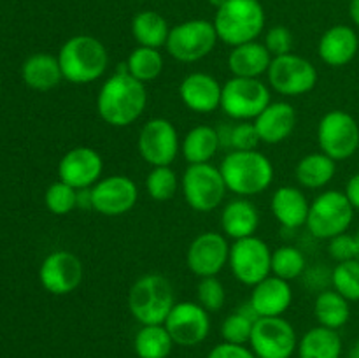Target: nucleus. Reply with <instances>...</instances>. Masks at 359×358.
Returning <instances> with one entry per match:
<instances>
[{"instance_id":"25","label":"nucleus","mask_w":359,"mask_h":358,"mask_svg":"<svg viewBox=\"0 0 359 358\" xmlns=\"http://www.w3.org/2000/svg\"><path fill=\"white\" fill-rule=\"evenodd\" d=\"M259 227V211L245 197L231 200L223 207L221 213V230L226 237L238 239L251 237Z\"/></svg>"},{"instance_id":"19","label":"nucleus","mask_w":359,"mask_h":358,"mask_svg":"<svg viewBox=\"0 0 359 358\" xmlns=\"http://www.w3.org/2000/svg\"><path fill=\"white\" fill-rule=\"evenodd\" d=\"M104 160L100 153L90 146H77L67 151L58 164L60 181L76 190L93 188L102 179Z\"/></svg>"},{"instance_id":"13","label":"nucleus","mask_w":359,"mask_h":358,"mask_svg":"<svg viewBox=\"0 0 359 358\" xmlns=\"http://www.w3.org/2000/svg\"><path fill=\"white\" fill-rule=\"evenodd\" d=\"M137 150L151 167H167L174 164L181 151V139L174 123L167 118L147 119L139 132Z\"/></svg>"},{"instance_id":"23","label":"nucleus","mask_w":359,"mask_h":358,"mask_svg":"<svg viewBox=\"0 0 359 358\" xmlns=\"http://www.w3.org/2000/svg\"><path fill=\"white\" fill-rule=\"evenodd\" d=\"M256 132L263 144H279L290 139L297 128V111L290 102H270L269 107L255 119Z\"/></svg>"},{"instance_id":"29","label":"nucleus","mask_w":359,"mask_h":358,"mask_svg":"<svg viewBox=\"0 0 359 358\" xmlns=\"http://www.w3.org/2000/svg\"><path fill=\"white\" fill-rule=\"evenodd\" d=\"M342 347V337L337 330L318 325L302 336L297 351L298 358H340Z\"/></svg>"},{"instance_id":"18","label":"nucleus","mask_w":359,"mask_h":358,"mask_svg":"<svg viewBox=\"0 0 359 358\" xmlns=\"http://www.w3.org/2000/svg\"><path fill=\"white\" fill-rule=\"evenodd\" d=\"M139 200V188L128 175L102 178L91 188V206L102 216H121L130 213Z\"/></svg>"},{"instance_id":"34","label":"nucleus","mask_w":359,"mask_h":358,"mask_svg":"<svg viewBox=\"0 0 359 358\" xmlns=\"http://www.w3.org/2000/svg\"><path fill=\"white\" fill-rule=\"evenodd\" d=\"M126 69V72L130 76L135 77L140 83L147 84L153 83L154 79L160 77V74L163 72L165 60L163 55L160 53V49L154 48H146V46H137L132 53L128 55L126 62L123 63Z\"/></svg>"},{"instance_id":"35","label":"nucleus","mask_w":359,"mask_h":358,"mask_svg":"<svg viewBox=\"0 0 359 358\" xmlns=\"http://www.w3.org/2000/svg\"><path fill=\"white\" fill-rule=\"evenodd\" d=\"M258 318L259 316L256 314L255 309L251 307L248 300L223 319V323H221V337H223L224 343L245 346L251 340L252 326H255V321Z\"/></svg>"},{"instance_id":"6","label":"nucleus","mask_w":359,"mask_h":358,"mask_svg":"<svg viewBox=\"0 0 359 358\" xmlns=\"http://www.w3.org/2000/svg\"><path fill=\"white\" fill-rule=\"evenodd\" d=\"M270 102L272 95L262 79L231 76L223 84L219 109L235 121H255Z\"/></svg>"},{"instance_id":"22","label":"nucleus","mask_w":359,"mask_h":358,"mask_svg":"<svg viewBox=\"0 0 359 358\" xmlns=\"http://www.w3.org/2000/svg\"><path fill=\"white\" fill-rule=\"evenodd\" d=\"M359 37L349 25H335L321 35L318 44L319 58L330 67H346L356 58Z\"/></svg>"},{"instance_id":"11","label":"nucleus","mask_w":359,"mask_h":358,"mask_svg":"<svg viewBox=\"0 0 359 358\" xmlns=\"http://www.w3.org/2000/svg\"><path fill=\"white\" fill-rule=\"evenodd\" d=\"M319 150L335 161L354 157L359 150V125L353 114L346 111H330L319 119Z\"/></svg>"},{"instance_id":"32","label":"nucleus","mask_w":359,"mask_h":358,"mask_svg":"<svg viewBox=\"0 0 359 358\" xmlns=\"http://www.w3.org/2000/svg\"><path fill=\"white\" fill-rule=\"evenodd\" d=\"M351 302L335 290L319 291L314 300V316L318 323L326 329L339 330L349 321Z\"/></svg>"},{"instance_id":"45","label":"nucleus","mask_w":359,"mask_h":358,"mask_svg":"<svg viewBox=\"0 0 359 358\" xmlns=\"http://www.w3.org/2000/svg\"><path fill=\"white\" fill-rule=\"evenodd\" d=\"M346 197L349 199L351 206L354 207V211H359V172L358 174L351 175L349 181L346 185Z\"/></svg>"},{"instance_id":"47","label":"nucleus","mask_w":359,"mask_h":358,"mask_svg":"<svg viewBox=\"0 0 359 358\" xmlns=\"http://www.w3.org/2000/svg\"><path fill=\"white\" fill-rule=\"evenodd\" d=\"M349 358H359V339L353 344V347H351Z\"/></svg>"},{"instance_id":"31","label":"nucleus","mask_w":359,"mask_h":358,"mask_svg":"<svg viewBox=\"0 0 359 358\" xmlns=\"http://www.w3.org/2000/svg\"><path fill=\"white\" fill-rule=\"evenodd\" d=\"M170 27L156 11H140L132 20V35L137 46L160 49L167 44Z\"/></svg>"},{"instance_id":"42","label":"nucleus","mask_w":359,"mask_h":358,"mask_svg":"<svg viewBox=\"0 0 359 358\" xmlns=\"http://www.w3.org/2000/svg\"><path fill=\"white\" fill-rule=\"evenodd\" d=\"M263 44H265V48L269 49V53L273 58H276V56L290 55V53H293L294 46L293 32L287 27H284V25H277V27L269 28L265 34Z\"/></svg>"},{"instance_id":"38","label":"nucleus","mask_w":359,"mask_h":358,"mask_svg":"<svg viewBox=\"0 0 359 358\" xmlns=\"http://www.w3.org/2000/svg\"><path fill=\"white\" fill-rule=\"evenodd\" d=\"M217 132H219L221 146L230 151L258 150V146L262 144L255 123L251 121H238L233 126L217 128Z\"/></svg>"},{"instance_id":"41","label":"nucleus","mask_w":359,"mask_h":358,"mask_svg":"<svg viewBox=\"0 0 359 358\" xmlns=\"http://www.w3.org/2000/svg\"><path fill=\"white\" fill-rule=\"evenodd\" d=\"M196 300L209 312L219 311L226 300V290L224 284L217 279V276L202 277L196 286Z\"/></svg>"},{"instance_id":"8","label":"nucleus","mask_w":359,"mask_h":358,"mask_svg":"<svg viewBox=\"0 0 359 358\" xmlns=\"http://www.w3.org/2000/svg\"><path fill=\"white\" fill-rule=\"evenodd\" d=\"M217 32L212 21L195 18L170 28L167 39V53L181 63H195L209 56L216 48Z\"/></svg>"},{"instance_id":"1","label":"nucleus","mask_w":359,"mask_h":358,"mask_svg":"<svg viewBox=\"0 0 359 358\" xmlns=\"http://www.w3.org/2000/svg\"><path fill=\"white\" fill-rule=\"evenodd\" d=\"M146 105V84L130 76L123 63L118 72L104 81L97 95L98 116L116 128L133 125L144 114Z\"/></svg>"},{"instance_id":"37","label":"nucleus","mask_w":359,"mask_h":358,"mask_svg":"<svg viewBox=\"0 0 359 358\" xmlns=\"http://www.w3.org/2000/svg\"><path fill=\"white\" fill-rule=\"evenodd\" d=\"M179 181L177 174L170 165L167 167H151L149 174L146 178V192L156 202H167L172 200L179 192Z\"/></svg>"},{"instance_id":"10","label":"nucleus","mask_w":359,"mask_h":358,"mask_svg":"<svg viewBox=\"0 0 359 358\" xmlns=\"http://www.w3.org/2000/svg\"><path fill=\"white\" fill-rule=\"evenodd\" d=\"M228 267L238 283L255 286L272 274V249L263 239H238L230 244Z\"/></svg>"},{"instance_id":"39","label":"nucleus","mask_w":359,"mask_h":358,"mask_svg":"<svg viewBox=\"0 0 359 358\" xmlns=\"http://www.w3.org/2000/svg\"><path fill=\"white\" fill-rule=\"evenodd\" d=\"M332 284L349 302H359V260L337 263L332 270Z\"/></svg>"},{"instance_id":"40","label":"nucleus","mask_w":359,"mask_h":358,"mask_svg":"<svg viewBox=\"0 0 359 358\" xmlns=\"http://www.w3.org/2000/svg\"><path fill=\"white\" fill-rule=\"evenodd\" d=\"M44 202L49 213L56 214V216H65L77 209V190L58 179L46 190Z\"/></svg>"},{"instance_id":"14","label":"nucleus","mask_w":359,"mask_h":358,"mask_svg":"<svg viewBox=\"0 0 359 358\" xmlns=\"http://www.w3.org/2000/svg\"><path fill=\"white\" fill-rule=\"evenodd\" d=\"M249 344L256 358H291L298 347V337L293 325L283 316L258 318Z\"/></svg>"},{"instance_id":"21","label":"nucleus","mask_w":359,"mask_h":358,"mask_svg":"<svg viewBox=\"0 0 359 358\" xmlns=\"http://www.w3.org/2000/svg\"><path fill=\"white\" fill-rule=\"evenodd\" d=\"M249 304L259 318L283 316L293 304V290L290 281L270 274L269 277L252 286Z\"/></svg>"},{"instance_id":"4","label":"nucleus","mask_w":359,"mask_h":358,"mask_svg":"<svg viewBox=\"0 0 359 358\" xmlns=\"http://www.w3.org/2000/svg\"><path fill=\"white\" fill-rule=\"evenodd\" d=\"M174 305V286L163 274H144L128 291L130 314L140 325H163Z\"/></svg>"},{"instance_id":"17","label":"nucleus","mask_w":359,"mask_h":358,"mask_svg":"<svg viewBox=\"0 0 359 358\" xmlns=\"http://www.w3.org/2000/svg\"><path fill=\"white\" fill-rule=\"evenodd\" d=\"M163 325L175 344L191 347L207 339L210 332V316L198 302L182 300L175 302Z\"/></svg>"},{"instance_id":"27","label":"nucleus","mask_w":359,"mask_h":358,"mask_svg":"<svg viewBox=\"0 0 359 358\" xmlns=\"http://www.w3.org/2000/svg\"><path fill=\"white\" fill-rule=\"evenodd\" d=\"M21 77L32 90H53L63 79L58 56H53L49 53H35L28 56L21 67Z\"/></svg>"},{"instance_id":"36","label":"nucleus","mask_w":359,"mask_h":358,"mask_svg":"<svg viewBox=\"0 0 359 358\" xmlns=\"http://www.w3.org/2000/svg\"><path fill=\"white\" fill-rule=\"evenodd\" d=\"M307 272V258L294 246L286 244L272 251V274L284 281H294Z\"/></svg>"},{"instance_id":"7","label":"nucleus","mask_w":359,"mask_h":358,"mask_svg":"<svg viewBox=\"0 0 359 358\" xmlns=\"http://www.w3.org/2000/svg\"><path fill=\"white\" fill-rule=\"evenodd\" d=\"M354 218V207L351 206L346 193L339 190H328L311 202L307 216V230L316 239L330 241L335 235L349 230Z\"/></svg>"},{"instance_id":"49","label":"nucleus","mask_w":359,"mask_h":358,"mask_svg":"<svg viewBox=\"0 0 359 358\" xmlns=\"http://www.w3.org/2000/svg\"><path fill=\"white\" fill-rule=\"evenodd\" d=\"M356 242H358V260H359V232L356 234Z\"/></svg>"},{"instance_id":"26","label":"nucleus","mask_w":359,"mask_h":358,"mask_svg":"<svg viewBox=\"0 0 359 358\" xmlns=\"http://www.w3.org/2000/svg\"><path fill=\"white\" fill-rule=\"evenodd\" d=\"M273 56L263 42L252 41L231 48L228 55V69L235 77H252L259 79L263 74L269 72Z\"/></svg>"},{"instance_id":"43","label":"nucleus","mask_w":359,"mask_h":358,"mask_svg":"<svg viewBox=\"0 0 359 358\" xmlns=\"http://www.w3.org/2000/svg\"><path fill=\"white\" fill-rule=\"evenodd\" d=\"M328 253L337 263L358 258L356 235H351V234H347V232H344V234L335 235L333 239H330Z\"/></svg>"},{"instance_id":"48","label":"nucleus","mask_w":359,"mask_h":358,"mask_svg":"<svg viewBox=\"0 0 359 358\" xmlns=\"http://www.w3.org/2000/svg\"><path fill=\"white\" fill-rule=\"evenodd\" d=\"M224 2H226V0H209V4H210V6H212V7H216V9H219V7L223 6Z\"/></svg>"},{"instance_id":"15","label":"nucleus","mask_w":359,"mask_h":358,"mask_svg":"<svg viewBox=\"0 0 359 358\" xmlns=\"http://www.w3.org/2000/svg\"><path fill=\"white\" fill-rule=\"evenodd\" d=\"M84 279V265L79 256L67 249L49 253L39 269V281L51 295H69L81 286Z\"/></svg>"},{"instance_id":"9","label":"nucleus","mask_w":359,"mask_h":358,"mask_svg":"<svg viewBox=\"0 0 359 358\" xmlns=\"http://www.w3.org/2000/svg\"><path fill=\"white\" fill-rule=\"evenodd\" d=\"M186 204L196 213H212L226 197V183L219 167L212 164H191L181 178Z\"/></svg>"},{"instance_id":"28","label":"nucleus","mask_w":359,"mask_h":358,"mask_svg":"<svg viewBox=\"0 0 359 358\" xmlns=\"http://www.w3.org/2000/svg\"><path fill=\"white\" fill-rule=\"evenodd\" d=\"M221 147L223 146L217 128L210 125H196L182 139L181 153L189 165L210 164Z\"/></svg>"},{"instance_id":"24","label":"nucleus","mask_w":359,"mask_h":358,"mask_svg":"<svg viewBox=\"0 0 359 358\" xmlns=\"http://www.w3.org/2000/svg\"><path fill=\"white\" fill-rule=\"evenodd\" d=\"M309 209H311V202L307 195L297 186H280L270 199V211L273 218L277 223L290 230H297L307 225Z\"/></svg>"},{"instance_id":"46","label":"nucleus","mask_w":359,"mask_h":358,"mask_svg":"<svg viewBox=\"0 0 359 358\" xmlns=\"http://www.w3.org/2000/svg\"><path fill=\"white\" fill-rule=\"evenodd\" d=\"M349 16L351 21L359 28V0H351L349 2Z\"/></svg>"},{"instance_id":"33","label":"nucleus","mask_w":359,"mask_h":358,"mask_svg":"<svg viewBox=\"0 0 359 358\" xmlns=\"http://www.w3.org/2000/svg\"><path fill=\"white\" fill-rule=\"evenodd\" d=\"M174 344L165 325H140L133 339V350L139 358H168Z\"/></svg>"},{"instance_id":"16","label":"nucleus","mask_w":359,"mask_h":358,"mask_svg":"<svg viewBox=\"0 0 359 358\" xmlns=\"http://www.w3.org/2000/svg\"><path fill=\"white\" fill-rule=\"evenodd\" d=\"M230 244L223 232H202L196 235L186 251V265L196 277L217 276L228 265Z\"/></svg>"},{"instance_id":"20","label":"nucleus","mask_w":359,"mask_h":358,"mask_svg":"<svg viewBox=\"0 0 359 358\" xmlns=\"http://www.w3.org/2000/svg\"><path fill=\"white\" fill-rule=\"evenodd\" d=\"M223 84L207 72H191L179 84V97L189 111L210 114L221 107Z\"/></svg>"},{"instance_id":"12","label":"nucleus","mask_w":359,"mask_h":358,"mask_svg":"<svg viewBox=\"0 0 359 358\" xmlns=\"http://www.w3.org/2000/svg\"><path fill=\"white\" fill-rule=\"evenodd\" d=\"M266 77L277 93L286 97H302L314 90L319 74L311 60L290 53L272 58Z\"/></svg>"},{"instance_id":"3","label":"nucleus","mask_w":359,"mask_h":358,"mask_svg":"<svg viewBox=\"0 0 359 358\" xmlns=\"http://www.w3.org/2000/svg\"><path fill=\"white\" fill-rule=\"evenodd\" d=\"M228 192L237 197H255L273 183V164L258 150L228 151L219 165Z\"/></svg>"},{"instance_id":"2","label":"nucleus","mask_w":359,"mask_h":358,"mask_svg":"<svg viewBox=\"0 0 359 358\" xmlns=\"http://www.w3.org/2000/svg\"><path fill=\"white\" fill-rule=\"evenodd\" d=\"M58 62L63 79L72 84H91L107 72L109 53L100 39L79 34L63 42Z\"/></svg>"},{"instance_id":"5","label":"nucleus","mask_w":359,"mask_h":358,"mask_svg":"<svg viewBox=\"0 0 359 358\" xmlns=\"http://www.w3.org/2000/svg\"><path fill=\"white\" fill-rule=\"evenodd\" d=\"M217 37L224 44L241 46L263 34L266 23L265 7L259 0H226L214 16Z\"/></svg>"},{"instance_id":"44","label":"nucleus","mask_w":359,"mask_h":358,"mask_svg":"<svg viewBox=\"0 0 359 358\" xmlns=\"http://www.w3.org/2000/svg\"><path fill=\"white\" fill-rule=\"evenodd\" d=\"M207 358H256L252 350L242 344H231V343H221L210 350Z\"/></svg>"},{"instance_id":"30","label":"nucleus","mask_w":359,"mask_h":358,"mask_svg":"<svg viewBox=\"0 0 359 358\" xmlns=\"http://www.w3.org/2000/svg\"><path fill=\"white\" fill-rule=\"evenodd\" d=\"M337 174V161L325 154L319 153L305 154L294 167V178L304 188L321 190L332 183Z\"/></svg>"}]
</instances>
